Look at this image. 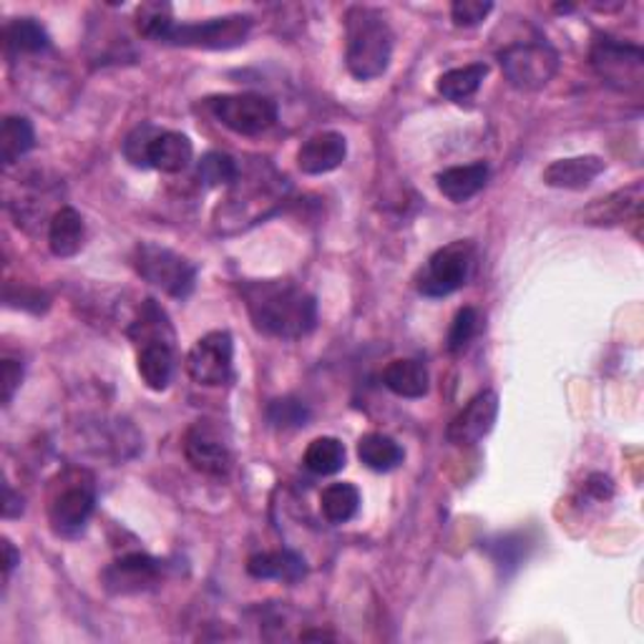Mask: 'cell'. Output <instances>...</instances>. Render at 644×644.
<instances>
[{
    "instance_id": "60d3db41",
    "label": "cell",
    "mask_w": 644,
    "mask_h": 644,
    "mask_svg": "<svg viewBox=\"0 0 644 644\" xmlns=\"http://www.w3.org/2000/svg\"><path fill=\"white\" fill-rule=\"evenodd\" d=\"M303 640H332V637H330V634H325V632H305Z\"/></svg>"
},
{
    "instance_id": "d6a6232c",
    "label": "cell",
    "mask_w": 644,
    "mask_h": 644,
    "mask_svg": "<svg viewBox=\"0 0 644 644\" xmlns=\"http://www.w3.org/2000/svg\"><path fill=\"white\" fill-rule=\"evenodd\" d=\"M478 330V313L474 307H464L458 310L456 317H453L451 332H448V350L451 352H461L468 348V342L474 340V335Z\"/></svg>"
},
{
    "instance_id": "ac0fdd59",
    "label": "cell",
    "mask_w": 644,
    "mask_h": 644,
    "mask_svg": "<svg viewBox=\"0 0 644 644\" xmlns=\"http://www.w3.org/2000/svg\"><path fill=\"white\" fill-rule=\"evenodd\" d=\"M247 571L257 579H277V582L295 584L307 574L305 559L289 549L279 551H262V555L250 557Z\"/></svg>"
},
{
    "instance_id": "30bf717a",
    "label": "cell",
    "mask_w": 644,
    "mask_h": 644,
    "mask_svg": "<svg viewBox=\"0 0 644 644\" xmlns=\"http://www.w3.org/2000/svg\"><path fill=\"white\" fill-rule=\"evenodd\" d=\"M184 456L194 471L204 476L222 478L232 468V453L220 425L212 421H197L184 435Z\"/></svg>"
},
{
    "instance_id": "e0dca14e",
    "label": "cell",
    "mask_w": 644,
    "mask_h": 644,
    "mask_svg": "<svg viewBox=\"0 0 644 644\" xmlns=\"http://www.w3.org/2000/svg\"><path fill=\"white\" fill-rule=\"evenodd\" d=\"M604 171V159L592 157H571L559 159L543 169V184L555 189H587Z\"/></svg>"
},
{
    "instance_id": "6da1fadb",
    "label": "cell",
    "mask_w": 644,
    "mask_h": 644,
    "mask_svg": "<svg viewBox=\"0 0 644 644\" xmlns=\"http://www.w3.org/2000/svg\"><path fill=\"white\" fill-rule=\"evenodd\" d=\"M242 297L255 328L272 338L297 340L315 330L317 303L287 279H255L242 285Z\"/></svg>"
},
{
    "instance_id": "5b68a950",
    "label": "cell",
    "mask_w": 644,
    "mask_h": 644,
    "mask_svg": "<svg viewBox=\"0 0 644 644\" xmlns=\"http://www.w3.org/2000/svg\"><path fill=\"white\" fill-rule=\"evenodd\" d=\"M252 31L250 15H224L210 18L202 23H175L167 33L165 43L184 45V49H204V51H226L237 49Z\"/></svg>"
},
{
    "instance_id": "8d00e7d4",
    "label": "cell",
    "mask_w": 644,
    "mask_h": 644,
    "mask_svg": "<svg viewBox=\"0 0 644 644\" xmlns=\"http://www.w3.org/2000/svg\"><path fill=\"white\" fill-rule=\"evenodd\" d=\"M23 380V366L18 360H3V403L8 405L13 401L15 390L21 388Z\"/></svg>"
},
{
    "instance_id": "ba28073f",
    "label": "cell",
    "mask_w": 644,
    "mask_h": 644,
    "mask_svg": "<svg viewBox=\"0 0 644 644\" xmlns=\"http://www.w3.org/2000/svg\"><path fill=\"white\" fill-rule=\"evenodd\" d=\"M210 112L217 122L240 136H257L277 122V104L260 94H226L210 98Z\"/></svg>"
},
{
    "instance_id": "4fadbf2b",
    "label": "cell",
    "mask_w": 644,
    "mask_h": 644,
    "mask_svg": "<svg viewBox=\"0 0 644 644\" xmlns=\"http://www.w3.org/2000/svg\"><path fill=\"white\" fill-rule=\"evenodd\" d=\"M161 577V561H157L141 551L116 559L112 567L104 571V584L114 594H136L147 592Z\"/></svg>"
},
{
    "instance_id": "9a60e30c",
    "label": "cell",
    "mask_w": 644,
    "mask_h": 644,
    "mask_svg": "<svg viewBox=\"0 0 644 644\" xmlns=\"http://www.w3.org/2000/svg\"><path fill=\"white\" fill-rule=\"evenodd\" d=\"M345 157H348V141L338 131H320L303 141L300 151H297V167L305 175H328V171L338 169Z\"/></svg>"
},
{
    "instance_id": "d6986e66",
    "label": "cell",
    "mask_w": 644,
    "mask_h": 644,
    "mask_svg": "<svg viewBox=\"0 0 644 644\" xmlns=\"http://www.w3.org/2000/svg\"><path fill=\"white\" fill-rule=\"evenodd\" d=\"M86 226L74 207H61L49 222V247L56 257H74L84 247Z\"/></svg>"
},
{
    "instance_id": "7402d4cb",
    "label": "cell",
    "mask_w": 644,
    "mask_h": 644,
    "mask_svg": "<svg viewBox=\"0 0 644 644\" xmlns=\"http://www.w3.org/2000/svg\"><path fill=\"white\" fill-rule=\"evenodd\" d=\"M383 383L401 398H423L429 393V370L421 360H393L383 370Z\"/></svg>"
},
{
    "instance_id": "2e32d148",
    "label": "cell",
    "mask_w": 644,
    "mask_h": 644,
    "mask_svg": "<svg viewBox=\"0 0 644 644\" xmlns=\"http://www.w3.org/2000/svg\"><path fill=\"white\" fill-rule=\"evenodd\" d=\"M194 157V147L189 141V136L179 131H157L147 154V167H154L165 175H179L189 167V161Z\"/></svg>"
},
{
    "instance_id": "f546056e",
    "label": "cell",
    "mask_w": 644,
    "mask_h": 644,
    "mask_svg": "<svg viewBox=\"0 0 644 644\" xmlns=\"http://www.w3.org/2000/svg\"><path fill=\"white\" fill-rule=\"evenodd\" d=\"M197 175L204 181V187H226L234 184L240 177V167L230 154L207 151L197 165Z\"/></svg>"
},
{
    "instance_id": "f1b7e54d",
    "label": "cell",
    "mask_w": 644,
    "mask_h": 644,
    "mask_svg": "<svg viewBox=\"0 0 644 644\" xmlns=\"http://www.w3.org/2000/svg\"><path fill=\"white\" fill-rule=\"evenodd\" d=\"M320 506L330 524H348L360 509V492L352 484H330L323 492Z\"/></svg>"
},
{
    "instance_id": "7c38bea8",
    "label": "cell",
    "mask_w": 644,
    "mask_h": 644,
    "mask_svg": "<svg viewBox=\"0 0 644 644\" xmlns=\"http://www.w3.org/2000/svg\"><path fill=\"white\" fill-rule=\"evenodd\" d=\"M94 506H96L94 486L81 484V481H71L68 486H63L61 492L51 498L49 519L59 534H74L78 529H84L91 514H94Z\"/></svg>"
},
{
    "instance_id": "44dd1931",
    "label": "cell",
    "mask_w": 644,
    "mask_h": 644,
    "mask_svg": "<svg viewBox=\"0 0 644 644\" xmlns=\"http://www.w3.org/2000/svg\"><path fill=\"white\" fill-rule=\"evenodd\" d=\"M139 376L147 388L167 390L175 376V345L171 342H144L136 356Z\"/></svg>"
},
{
    "instance_id": "4316f807",
    "label": "cell",
    "mask_w": 644,
    "mask_h": 644,
    "mask_svg": "<svg viewBox=\"0 0 644 644\" xmlns=\"http://www.w3.org/2000/svg\"><path fill=\"white\" fill-rule=\"evenodd\" d=\"M35 144L33 124L23 116H6L0 126V159L6 167H13L18 159L25 157Z\"/></svg>"
},
{
    "instance_id": "5bb4252c",
    "label": "cell",
    "mask_w": 644,
    "mask_h": 644,
    "mask_svg": "<svg viewBox=\"0 0 644 644\" xmlns=\"http://www.w3.org/2000/svg\"><path fill=\"white\" fill-rule=\"evenodd\" d=\"M642 199H644L642 181H634V184L616 189L610 197H602L589 204L584 210V222L594 226H616L630 220H640Z\"/></svg>"
},
{
    "instance_id": "484cf974",
    "label": "cell",
    "mask_w": 644,
    "mask_h": 644,
    "mask_svg": "<svg viewBox=\"0 0 644 644\" xmlns=\"http://www.w3.org/2000/svg\"><path fill=\"white\" fill-rule=\"evenodd\" d=\"M358 458L370 471H393L403 464V448L383 433H368L358 441Z\"/></svg>"
},
{
    "instance_id": "e575fe53",
    "label": "cell",
    "mask_w": 644,
    "mask_h": 644,
    "mask_svg": "<svg viewBox=\"0 0 644 644\" xmlns=\"http://www.w3.org/2000/svg\"><path fill=\"white\" fill-rule=\"evenodd\" d=\"M492 11L494 3H488V0H456V3L451 6V18L453 23L461 25V29H471V25L486 21Z\"/></svg>"
},
{
    "instance_id": "74e56055",
    "label": "cell",
    "mask_w": 644,
    "mask_h": 644,
    "mask_svg": "<svg viewBox=\"0 0 644 644\" xmlns=\"http://www.w3.org/2000/svg\"><path fill=\"white\" fill-rule=\"evenodd\" d=\"M587 492L600 498V502H604V498H610L612 492H614V486H612V478H606L604 474H594V476H589L587 481Z\"/></svg>"
},
{
    "instance_id": "7a4b0ae2",
    "label": "cell",
    "mask_w": 644,
    "mask_h": 644,
    "mask_svg": "<svg viewBox=\"0 0 644 644\" xmlns=\"http://www.w3.org/2000/svg\"><path fill=\"white\" fill-rule=\"evenodd\" d=\"M345 63L360 81L383 76L393 56V29L383 11L370 6H352L345 13Z\"/></svg>"
},
{
    "instance_id": "836d02e7",
    "label": "cell",
    "mask_w": 644,
    "mask_h": 644,
    "mask_svg": "<svg viewBox=\"0 0 644 644\" xmlns=\"http://www.w3.org/2000/svg\"><path fill=\"white\" fill-rule=\"evenodd\" d=\"M157 126H151V124H144L139 126V129H134L129 134V139L124 141V157L131 161L134 167H141V169H147V154H149V144L154 136H157Z\"/></svg>"
},
{
    "instance_id": "603a6c76",
    "label": "cell",
    "mask_w": 644,
    "mask_h": 644,
    "mask_svg": "<svg viewBox=\"0 0 644 644\" xmlns=\"http://www.w3.org/2000/svg\"><path fill=\"white\" fill-rule=\"evenodd\" d=\"M486 74H488L486 63H468V66L451 68L439 78L435 91H439L443 98H448V102L464 104L476 94L481 84H484Z\"/></svg>"
},
{
    "instance_id": "3957f363",
    "label": "cell",
    "mask_w": 644,
    "mask_h": 644,
    "mask_svg": "<svg viewBox=\"0 0 644 644\" xmlns=\"http://www.w3.org/2000/svg\"><path fill=\"white\" fill-rule=\"evenodd\" d=\"M134 267L141 279L159 287L161 293L177 297V300H184V297L192 295L197 283V267L192 262L177 255L175 250L154 242H144L136 247Z\"/></svg>"
},
{
    "instance_id": "4dcf8cb0",
    "label": "cell",
    "mask_w": 644,
    "mask_h": 644,
    "mask_svg": "<svg viewBox=\"0 0 644 644\" xmlns=\"http://www.w3.org/2000/svg\"><path fill=\"white\" fill-rule=\"evenodd\" d=\"M171 25H175V15H171L169 3H141L136 8V29L147 39L165 43Z\"/></svg>"
},
{
    "instance_id": "d590c367",
    "label": "cell",
    "mask_w": 644,
    "mask_h": 644,
    "mask_svg": "<svg viewBox=\"0 0 644 644\" xmlns=\"http://www.w3.org/2000/svg\"><path fill=\"white\" fill-rule=\"evenodd\" d=\"M6 303L25 307V310H33V313H43L45 307H49V297H45L43 293H39V289L21 287V289H18V295L11 293V289H6Z\"/></svg>"
},
{
    "instance_id": "d4e9b609",
    "label": "cell",
    "mask_w": 644,
    "mask_h": 644,
    "mask_svg": "<svg viewBox=\"0 0 644 644\" xmlns=\"http://www.w3.org/2000/svg\"><path fill=\"white\" fill-rule=\"evenodd\" d=\"M129 338L136 345L144 342H171L175 345V330H171L167 313L154 300H144L139 317L131 323Z\"/></svg>"
},
{
    "instance_id": "9c48e42d",
    "label": "cell",
    "mask_w": 644,
    "mask_h": 644,
    "mask_svg": "<svg viewBox=\"0 0 644 644\" xmlns=\"http://www.w3.org/2000/svg\"><path fill=\"white\" fill-rule=\"evenodd\" d=\"M232 335L226 330H212L189 350L187 370L199 386H224L232 378Z\"/></svg>"
},
{
    "instance_id": "83f0119b",
    "label": "cell",
    "mask_w": 644,
    "mask_h": 644,
    "mask_svg": "<svg viewBox=\"0 0 644 644\" xmlns=\"http://www.w3.org/2000/svg\"><path fill=\"white\" fill-rule=\"evenodd\" d=\"M303 464L307 471H313L315 476H332L345 466V446L332 439V435H323L315 439L305 451Z\"/></svg>"
},
{
    "instance_id": "1f68e13d",
    "label": "cell",
    "mask_w": 644,
    "mask_h": 644,
    "mask_svg": "<svg viewBox=\"0 0 644 644\" xmlns=\"http://www.w3.org/2000/svg\"><path fill=\"white\" fill-rule=\"evenodd\" d=\"M267 419L272 425H277V429H297V425H305V421L310 419V411H307L300 401L279 398V401L270 403Z\"/></svg>"
},
{
    "instance_id": "52a82bcc",
    "label": "cell",
    "mask_w": 644,
    "mask_h": 644,
    "mask_svg": "<svg viewBox=\"0 0 644 644\" xmlns=\"http://www.w3.org/2000/svg\"><path fill=\"white\" fill-rule=\"evenodd\" d=\"M592 66L606 86L634 94L644 81V53L640 45L600 39L592 45Z\"/></svg>"
},
{
    "instance_id": "277c9868",
    "label": "cell",
    "mask_w": 644,
    "mask_h": 644,
    "mask_svg": "<svg viewBox=\"0 0 644 644\" xmlns=\"http://www.w3.org/2000/svg\"><path fill=\"white\" fill-rule=\"evenodd\" d=\"M498 63L514 88L537 91L557 76L559 53L543 41H524L506 45L498 53Z\"/></svg>"
},
{
    "instance_id": "f35d334b",
    "label": "cell",
    "mask_w": 644,
    "mask_h": 644,
    "mask_svg": "<svg viewBox=\"0 0 644 644\" xmlns=\"http://www.w3.org/2000/svg\"><path fill=\"white\" fill-rule=\"evenodd\" d=\"M23 514V498L15 496L11 484H6V502H3V516L6 519H15Z\"/></svg>"
},
{
    "instance_id": "ffe728a7",
    "label": "cell",
    "mask_w": 644,
    "mask_h": 644,
    "mask_svg": "<svg viewBox=\"0 0 644 644\" xmlns=\"http://www.w3.org/2000/svg\"><path fill=\"white\" fill-rule=\"evenodd\" d=\"M439 189L441 194L451 199L453 204H464L471 197H476L481 189L486 187L488 181V165L484 161H476V165H466V167H451L443 169L439 177Z\"/></svg>"
},
{
    "instance_id": "8992f818",
    "label": "cell",
    "mask_w": 644,
    "mask_h": 644,
    "mask_svg": "<svg viewBox=\"0 0 644 644\" xmlns=\"http://www.w3.org/2000/svg\"><path fill=\"white\" fill-rule=\"evenodd\" d=\"M474 267V244L451 242L446 247L435 250L429 265L423 267L419 277V289L425 297H446L466 285Z\"/></svg>"
},
{
    "instance_id": "cb8c5ba5",
    "label": "cell",
    "mask_w": 644,
    "mask_h": 644,
    "mask_svg": "<svg viewBox=\"0 0 644 644\" xmlns=\"http://www.w3.org/2000/svg\"><path fill=\"white\" fill-rule=\"evenodd\" d=\"M3 43L8 53H41L51 49V35L45 33L43 25L35 18H15L6 25Z\"/></svg>"
},
{
    "instance_id": "8fae6325",
    "label": "cell",
    "mask_w": 644,
    "mask_h": 644,
    "mask_svg": "<svg viewBox=\"0 0 644 644\" xmlns=\"http://www.w3.org/2000/svg\"><path fill=\"white\" fill-rule=\"evenodd\" d=\"M498 415V395L494 390L474 395L468 405L448 425V441L453 446H476L481 439L492 433Z\"/></svg>"
},
{
    "instance_id": "ab89813d",
    "label": "cell",
    "mask_w": 644,
    "mask_h": 644,
    "mask_svg": "<svg viewBox=\"0 0 644 644\" xmlns=\"http://www.w3.org/2000/svg\"><path fill=\"white\" fill-rule=\"evenodd\" d=\"M18 561H21V557H18L15 547L8 539H3V571H6V577H11V571L15 569Z\"/></svg>"
}]
</instances>
